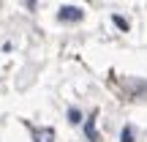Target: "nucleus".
<instances>
[{
    "label": "nucleus",
    "instance_id": "nucleus-7",
    "mask_svg": "<svg viewBox=\"0 0 147 142\" xmlns=\"http://www.w3.org/2000/svg\"><path fill=\"white\" fill-rule=\"evenodd\" d=\"M115 25H117V27H120V30H128V22H125V19H123V16H115Z\"/></svg>",
    "mask_w": 147,
    "mask_h": 142
},
{
    "label": "nucleus",
    "instance_id": "nucleus-5",
    "mask_svg": "<svg viewBox=\"0 0 147 142\" xmlns=\"http://www.w3.org/2000/svg\"><path fill=\"white\" fill-rule=\"evenodd\" d=\"M120 142H134V128H131V126H123V131H120Z\"/></svg>",
    "mask_w": 147,
    "mask_h": 142
},
{
    "label": "nucleus",
    "instance_id": "nucleus-1",
    "mask_svg": "<svg viewBox=\"0 0 147 142\" xmlns=\"http://www.w3.org/2000/svg\"><path fill=\"white\" fill-rule=\"evenodd\" d=\"M82 16H84L82 8H76V5H63L60 14H57V19H60V22H79Z\"/></svg>",
    "mask_w": 147,
    "mask_h": 142
},
{
    "label": "nucleus",
    "instance_id": "nucleus-2",
    "mask_svg": "<svg viewBox=\"0 0 147 142\" xmlns=\"http://www.w3.org/2000/svg\"><path fill=\"white\" fill-rule=\"evenodd\" d=\"M125 88L131 90L134 96H147V82H139V79H125Z\"/></svg>",
    "mask_w": 147,
    "mask_h": 142
},
{
    "label": "nucleus",
    "instance_id": "nucleus-4",
    "mask_svg": "<svg viewBox=\"0 0 147 142\" xmlns=\"http://www.w3.org/2000/svg\"><path fill=\"white\" fill-rule=\"evenodd\" d=\"M84 134L90 137V142H98V131H95V123H93V118H90V120H84Z\"/></svg>",
    "mask_w": 147,
    "mask_h": 142
},
{
    "label": "nucleus",
    "instance_id": "nucleus-8",
    "mask_svg": "<svg viewBox=\"0 0 147 142\" xmlns=\"http://www.w3.org/2000/svg\"><path fill=\"white\" fill-rule=\"evenodd\" d=\"M25 3H27V5H30V8H33V5H36V0H25Z\"/></svg>",
    "mask_w": 147,
    "mask_h": 142
},
{
    "label": "nucleus",
    "instance_id": "nucleus-3",
    "mask_svg": "<svg viewBox=\"0 0 147 142\" xmlns=\"http://www.w3.org/2000/svg\"><path fill=\"white\" fill-rule=\"evenodd\" d=\"M33 137H36V142H52L55 131H52V128H41V131H33Z\"/></svg>",
    "mask_w": 147,
    "mask_h": 142
},
{
    "label": "nucleus",
    "instance_id": "nucleus-6",
    "mask_svg": "<svg viewBox=\"0 0 147 142\" xmlns=\"http://www.w3.org/2000/svg\"><path fill=\"white\" fill-rule=\"evenodd\" d=\"M68 120L71 123H82V112H79L76 107H71V109H68Z\"/></svg>",
    "mask_w": 147,
    "mask_h": 142
}]
</instances>
